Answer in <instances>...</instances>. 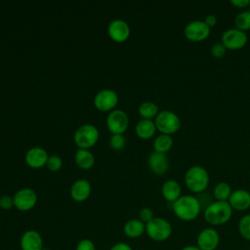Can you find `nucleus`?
<instances>
[{"label":"nucleus","mask_w":250,"mask_h":250,"mask_svg":"<svg viewBox=\"0 0 250 250\" xmlns=\"http://www.w3.org/2000/svg\"><path fill=\"white\" fill-rule=\"evenodd\" d=\"M125 145H126V140L123 137V135L115 134V135H112L111 138L109 139V146L111 148L115 150H120L124 148Z\"/></svg>","instance_id":"cd10ccee"},{"label":"nucleus","mask_w":250,"mask_h":250,"mask_svg":"<svg viewBox=\"0 0 250 250\" xmlns=\"http://www.w3.org/2000/svg\"><path fill=\"white\" fill-rule=\"evenodd\" d=\"M99 139V131L96 126L85 124L79 127L74 134V142L80 147L87 149L93 146Z\"/></svg>","instance_id":"423d86ee"},{"label":"nucleus","mask_w":250,"mask_h":250,"mask_svg":"<svg viewBox=\"0 0 250 250\" xmlns=\"http://www.w3.org/2000/svg\"><path fill=\"white\" fill-rule=\"evenodd\" d=\"M153 218H154L153 211L148 207H144L139 212V220H141L145 224L148 223Z\"/></svg>","instance_id":"7c9ffc66"},{"label":"nucleus","mask_w":250,"mask_h":250,"mask_svg":"<svg viewBox=\"0 0 250 250\" xmlns=\"http://www.w3.org/2000/svg\"><path fill=\"white\" fill-rule=\"evenodd\" d=\"M91 193V185L85 179L75 181L70 188V195L74 201L82 202L86 200Z\"/></svg>","instance_id":"a211bd4d"},{"label":"nucleus","mask_w":250,"mask_h":250,"mask_svg":"<svg viewBox=\"0 0 250 250\" xmlns=\"http://www.w3.org/2000/svg\"><path fill=\"white\" fill-rule=\"evenodd\" d=\"M129 119L127 114L121 109L112 110L106 118L107 129L112 133V135L124 133L128 127Z\"/></svg>","instance_id":"9d476101"},{"label":"nucleus","mask_w":250,"mask_h":250,"mask_svg":"<svg viewBox=\"0 0 250 250\" xmlns=\"http://www.w3.org/2000/svg\"><path fill=\"white\" fill-rule=\"evenodd\" d=\"M49 156L47 151L42 147H32L25 154V162L31 168H40L46 165Z\"/></svg>","instance_id":"f3484780"},{"label":"nucleus","mask_w":250,"mask_h":250,"mask_svg":"<svg viewBox=\"0 0 250 250\" xmlns=\"http://www.w3.org/2000/svg\"><path fill=\"white\" fill-rule=\"evenodd\" d=\"M62 161L61 157L58 156V155L49 156V158L47 160V163H46L47 168L52 172L59 171L62 168Z\"/></svg>","instance_id":"c85d7f7f"},{"label":"nucleus","mask_w":250,"mask_h":250,"mask_svg":"<svg viewBox=\"0 0 250 250\" xmlns=\"http://www.w3.org/2000/svg\"><path fill=\"white\" fill-rule=\"evenodd\" d=\"M234 27L241 30V31H246L250 29V11H242L238 13L233 21Z\"/></svg>","instance_id":"a878e982"},{"label":"nucleus","mask_w":250,"mask_h":250,"mask_svg":"<svg viewBox=\"0 0 250 250\" xmlns=\"http://www.w3.org/2000/svg\"><path fill=\"white\" fill-rule=\"evenodd\" d=\"M13 199L14 206L18 210L24 212L31 210L35 206L37 202V195L33 189L24 188L18 190L13 196Z\"/></svg>","instance_id":"1a4fd4ad"},{"label":"nucleus","mask_w":250,"mask_h":250,"mask_svg":"<svg viewBox=\"0 0 250 250\" xmlns=\"http://www.w3.org/2000/svg\"><path fill=\"white\" fill-rule=\"evenodd\" d=\"M231 192V187L226 182L216 184L213 188V196L217 201H228Z\"/></svg>","instance_id":"b1692460"},{"label":"nucleus","mask_w":250,"mask_h":250,"mask_svg":"<svg viewBox=\"0 0 250 250\" xmlns=\"http://www.w3.org/2000/svg\"><path fill=\"white\" fill-rule=\"evenodd\" d=\"M201 205L196 196L190 194L181 195L174 203H172V210L176 217L185 222L195 220L200 212Z\"/></svg>","instance_id":"f257e3e1"},{"label":"nucleus","mask_w":250,"mask_h":250,"mask_svg":"<svg viewBox=\"0 0 250 250\" xmlns=\"http://www.w3.org/2000/svg\"><path fill=\"white\" fill-rule=\"evenodd\" d=\"M219 243V232L213 228H205L197 235L196 246L200 250H215Z\"/></svg>","instance_id":"9b49d317"},{"label":"nucleus","mask_w":250,"mask_h":250,"mask_svg":"<svg viewBox=\"0 0 250 250\" xmlns=\"http://www.w3.org/2000/svg\"><path fill=\"white\" fill-rule=\"evenodd\" d=\"M123 232L129 238H138L146 232V224L139 219H131L125 223Z\"/></svg>","instance_id":"aec40b11"},{"label":"nucleus","mask_w":250,"mask_h":250,"mask_svg":"<svg viewBox=\"0 0 250 250\" xmlns=\"http://www.w3.org/2000/svg\"><path fill=\"white\" fill-rule=\"evenodd\" d=\"M20 246L21 250H42L44 241L42 235L34 229L25 230L20 238Z\"/></svg>","instance_id":"ddd939ff"},{"label":"nucleus","mask_w":250,"mask_h":250,"mask_svg":"<svg viewBox=\"0 0 250 250\" xmlns=\"http://www.w3.org/2000/svg\"><path fill=\"white\" fill-rule=\"evenodd\" d=\"M155 123L151 119H141L136 126L137 136L144 140L150 139L155 134Z\"/></svg>","instance_id":"412c9836"},{"label":"nucleus","mask_w":250,"mask_h":250,"mask_svg":"<svg viewBox=\"0 0 250 250\" xmlns=\"http://www.w3.org/2000/svg\"><path fill=\"white\" fill-rule=\"evenodd\" d=\"M173 146V139L170 135L160 134L153 141V148L155 152L164 153L168 152Z\"/></svg>","instance_id":"4be33fe9"},{"label":"nucleus","mask_w":250,"mask_h":250,"mask_svg":"<svg viewBox=\"0 0 250 250\" xmlns=\"http://www.w3.org/2000/svg\"><path fill=\"white\" fill-rule=\"evenodd\" d=\"M248 8H249V11H250V3H249V7Z\"/></svg>","instance_id":"58836bf2"},{"label":"nucleus","mask_w":250,"mask_h":250,"mask_svg":"<svg viewBox=\"0 0 250 250\" xmlns=\"http://www.w3.org/2000/svg\"><path fill=\"white\" fill-rule=\"evenodd\" d=\"M42 250H49V249H47V248H43Z\"/></svg>","instance_id":"4c0bfd02"},{"label":"nucleus","mask_w":250,"mask_h":250,"mask_svg":"<svg viewBox=\"0 0 250 250\" xmlns=\"http://www.w3.org/2000/svg\"><path fill=\"white\" fill-rule=\"evenodd\" d=\"M161 193L167 202L174 203L178 198L181 197L182 188L176 180H168L162 185Z\"/></svg>","instance_id":"6ab92c4d"},{"label":"nucleus","mask_w":250,"mask_h":250,"mask_svg":"<svg viewBox=\"0 0 250 250\" xmlns=\"http://www.w3.org/2000/svg\"><path fill=\"white\" fill-rule=\"evenodd\" d=\"M75 250H96V245L89 238H83L78 241Z\"/></svg>","instance_id":"2f4dec72"},{"label":"nucleus","mask_w":250,"mask_h":250,"mask_svg":"<svg viewBox=\"0 0 250 250\" xmlns=\"http://www.w3.org/2000/svg\"><path fill=\"white\" fill-rule=\"evenodd\" d=\"M118 102L117 94L113 90L105 89L100 91L94 99V104L96 108L101 111L111 110Z\"/></svg>","instance_id":"f8f14e48"},{"label":"nucleus","mask_w":250,"mask_h":250,"mask_svg":"<svg viewBox=\"0 0 250 250\" xmlns=\"http://www.w3.org/2000/svg\"><path fill=\"white\" fill-rule=\"evenodd\" d=\"M184 180L187 188L191 192L198 194L205 191L209 185L210 177L204 167L200 165H193L187 170Z\"/></svg>","instance_id":"7ed1b4c3"},{"label":"nucleus","mask_w":250,"mask_h":250,"mask_svg":"<svg viewBox=\"0 0 250 250\" xmlns=\"http://www.w3.org/2000/svg\"><path fill=\"white\" fill-rule=\"evenodd\" d=\"M154 123L156 130H158L161 134L170 136L175 134L181 127L180 117L175 112L168 109L159 111L155 117Z\"/></svg>","instance_id":"39448f33"},{"label":"nucleus","mask_w":250,"mask_h":250,"mask_svg":"<svg viewBox=\"0 0 250 250\" xmlns=\"http://www.w3.org/2000/svg\"><path fill=\"white\" fill-rule=\"evenodd\" d=\"M250 0H230V4L238 9L249 7Z\"/></svg>","instance_id":"f704fd0d"},{"label":"nucleus","mask_w":250,"mask_h":250,"mask_svg":"<svg viewBox=\"0 0 250 250\" xmlns=\"http://www.w3.org/2000/svg\"><path fill=\"white\" fill-rule=\"evenodd\" d=\"M221 39V43L226 47L227 50L235 51L242 49L246 45L248 37L244 31L232 27L225 30L222 34Z\"/></svg>","instance_id":"0eeeda50"},{"label":"nucleus","mask_w":250,"mask_h":250,"mask_svg":"<svg viewBox=\"0 0 250 250\" xmlns=\"http://www.w3.org/2000/svg\"><path fill=\"white\" fill-rule=\"evenodd\" d=\"M74 159L76 164L82 169H90L95 162L93 154L88 149L84 148H80L75 152Z\"/></svg>","instance_id":"5701e85b"},{"label":"nucleus","mask_w":250,"mask_h":250,"mask_svg":"<svg viewBox=\"0 0 250 250\" xmlns=\"http://www.w3.org/2000/svg\"><path fill=\"white\" fill-rule=\"evenodd\" d=\"M172 230L169 221L161 217H154L146 224V233L153 241L162 242L167 240L171 236Z\"/></svg>","instance_id":"20e7f679"},{"label":"nucleus","mask_w":250,"mask_h":250,"mask_svg":"<svg viewBox=\"0 0 250 250\" xmlns=\"http://www.w3.org/2000/svg\"><path fill=\"white\" fill-rule=\"evenodd\" d=\"M109 250H134V249L127 242H116L109 248Z\"/></svg>","instance_id":"72a5a7b5"},{"label":"nucleus","mask_w":250,"mask_h":250,"mask_svg":"<svg viewBox=\"0 0 250 250\" xmlns=\"http://www.w3.org/2000/svg\"><path fill=\"white\" fill-rule=\"evenodd\" d=\"M228 202L232 210L245 211L250 207V192L242 188L234 189L232 190Z\"/></svg>","instance_id":"4468645a"},{"label":"nucleus","mask_w":250,"mask_h":250,"mask_svg":"<svg viewBox=\"0 0 250 250\" xmlns=\"http://www.w3.org/2000/svg\"><path fill=\"white\" fill-rule=\"evenodd\" d=\"M185 37L191 42H201L210 35V27L204 21L195 20L188 22L184 28Z\"/></svg>","instance_id":"6e6552de"},{"label":"nucleus","mask_w":250,"mask_h":250,"mask_svg":"<svg viewBox=\"0 0 250 250\" xmlns=\"http://www.w3.org/2000/svg\"><path fill=\"white\" fill-rule=\"evenodd\" d=\"M108 35L115 42H124L130 36V27L122 20H114L108 25Z\"/></svg>","instance_id":"2eb2a0df"},{"label":"nucleus","mask_w":250,"mask_h":250,"mask_svg":"<svg viewBox=\"0 0 250 250\" xmlns=\"http://www.w3.org/2000/svg\"><path fill=\"white\" fill-rule=\"evenodd\" d=\"M217 17L215 16V15H212V14H210V15H207L206 16V18H205V20H204V21H205V23L211 28V27H213L214 25H216V23H217Z\"/></svg>","instance_id":"c9c22d12"},{"label":"nucleus","mask_w":250,"mask_h":250,"mask_svg":"<svg viewBox=\"0 0 250 250\" xmlns=\"http://www.w3.org/2000/svg\"><path fill=\"white\" fill-rule=\"evenodd\" d=\"M238 232L242 238L250 240V214L244 215L238 222Z\"/></svg>","instance_id":"bb28decb"},{"label":"nucleus","mask_w":250,"mask_h":250,"mask_svg":"<svg viewBox=\"0 0 250 250\" xmlns=\"http://www.w3.org/2000/svg\"><path fill=\"white\" fill-rule=\"evenodd\" d=\"M14 206V199L10 195H3L0 197V208L3 210H9Z\"/></svg>","instance_id":"473e14b6"},{"label":"nucleus","mask_w":250,"mask_h":250,"mask_svg":"<svg viewBox=\"0 0 250 250\" xmlns=\"http://www.w3.org/2000/svg\"><path fill=\"white\" fill-rule=\"evenodd\" d=\"M232 215V208L228 201H213L203 212L205 221L211 226H222L228 223Z\"/></svg>","instance_id":"f03ea898"},{"label":"nucleus","mask_w":250,"mask_h":250,"mask_svg":"<svg viewBox=\"0 0 250 250\" xmlns=\"http://www.w3.org/2000/svg\"><path fill=\"white\" fill-rule=\"evenodd\" d=\"M226 52H227V49L222 43H215L210 49L211 55L216 59L223 58L226 55Z\"/></svg>","instance_id":"c756f323"},{"label":"nucleus","mask_w":250,"mask_h":250,"mask_svg":"<svg viewBox=\"0 0 250 250\" xmlns=\"http://www.w3.org/2000/svg\"><path fill=\"white\" fill-rule=\"evenodd\" d=\"M147 164L150 171L158 176L166 174L169 169V159L164 153L153 151L148 156Z\"/></svg>","instance_id":"dca6fc26"},{"label":"nucleus","mask_w":250,"mask_h":250,"mask_svg":"<svg viewBox=\"0 0 250 250\" xmlns=\"http://www.w3.org/2000/svg\"><path fill=\"white\" fill-rule=\"evenodd\" d=\"M181 250H200V249L195 245H188V246L183 247Z\"/></svg>","instance_id":"e433bc0d"},{"label":"nucleus","mask_w":250,"mask_h":250,"mask_svg":"<svg viewBox=\"0 0 250 250\" xmlns=\"http://www.w3.org/2000/svg\"><path fill=\"white\" fill-rule=\"evenodd\" d=\"M159 113L158 106L153 102H145L139 106V114L143 119H151Z\"/></svg>","instance_id":"393cba45"}]
</instances>
